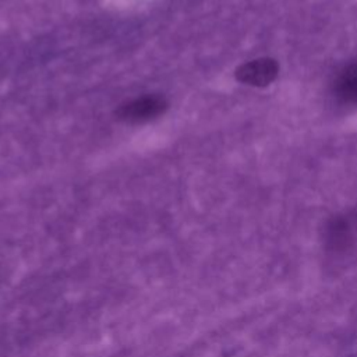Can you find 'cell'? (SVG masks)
I'll use <instances>...</instances> for the list:
<instances>
[{
    "label": "cell",
    "mask_w": 357,
    "mask_h": 357,
    "mask_svg": "<svg viewBox=\"0 0 357 357\" xmlns=\"http://www.w3.org/2000/svg\"><path fill=\"white\" fill-rule=\"evenodd\" d=\"M273 74L275 70L271 66V63L262 60L248 63L243 66L237 73L238 78L248 84H262L265 81H269V77Z\"/></svg>",
    "instance_id": "obj_1"
},
{
    "label": "cell",
    "mask_w": 357,
    "mask_h": 357,
    "mask_svg": "<svg viewBox=\"0 0 357 357\" xmlns=\"http://www.w3.org/2000/svg\"><path fill=\"white\" fill-rule=\"evenodd\" d=\"M162 109V100L158 98H144L124 107V117L130 120H142L155 116Z\"/></svg>",
    "instance_id": "obj_2"
}]
</instances>
